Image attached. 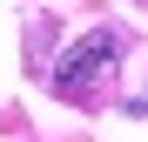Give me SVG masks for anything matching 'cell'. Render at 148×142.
Masks as SVG:
<instances>
[{
  "label": "cell",
  "mask_w": 148,
  "mask_h": 142,
  "mask_svg": "<svg viewBox=\"0 0 148 142\" xmlns=\"http://www.w3.org/2000/svg\"><path fill=\"white\" fill-rule=\"evenodd\" d=\"M128 108H135V115H148V95H141V102H128Z\"/></svg>",
  "instance_id": "cell-2"
},
{
  "label": "cell",
  "mask_w": 148,
  "mask_h": 142,
  "mask_svg": "<svg viewBox=\"0 0 148 142\" xmlns=\"http://www.w3.org/2000/svg\"><path fill=\"white\" fill-rule=\"evenodd\" d=\"M114 61H121V34H114V27H94V34H81V41L61 54V68H54V95H67V102L94 95V88L114 75Z\"/></svg>",
  "instance_id": "cell-1"
}]
</instances>
